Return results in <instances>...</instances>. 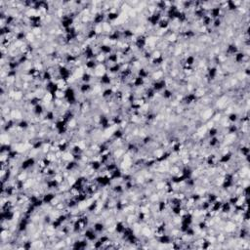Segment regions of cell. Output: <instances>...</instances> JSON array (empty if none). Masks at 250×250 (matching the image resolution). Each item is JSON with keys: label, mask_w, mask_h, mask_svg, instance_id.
Listing matches in <instances>:
<instances>
[{"label": "cell", "mask_w": 250, "mask_h": 250, "mask_svg": "<svg viewBox=\"0 0 250 250\" xmlns=\"http://www.w3.org/2000/svg\"><path fill=\"white\" fill-rule=\"evenodd\" d=\"M105 229H107V227H105V225L104 223H102V222H97L93 226V230H95L97 234H101V233L104 232Z\"/></svg>", "instance_id": "1"}, {"label": "cell", "mask_w": 250, "mask_h": 250, "mask_svg": "<svg viewBox=\"0 0 250 250\" xmlns=\"http://www.w3.org/2000/svg\"><path fill=\"white\" fill-rule=\"evenodd\" d=\"M227 119H228V121H229L230 123H235V122H237L240 118H238V115H237V113L232 112V113H230V115H228Z\"/></svg>", "instance_id": "2"}]
</instances>
